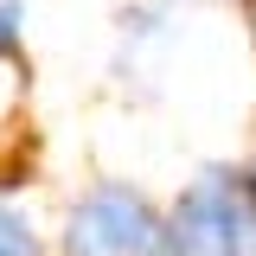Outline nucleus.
<instances>
[{
    "instance_id": "1",
    "label": "nucleus",
    "mask_w": 256,
    "mask_h": 256,
    "mask_svg": "<svg viewBox=\"0 0 256 256\" xmlns=\"http://www.w3.org/2000/svg\"><path fill=\"white\" fill-rule=\"evenodd\" d=\"M58 256H166V198L96 173L58 205Z\"/></svg>"
},
{
    "instance_id": "2",
    "label": "nucleus",
    "mask_w": 256,
    "mask_h": 256,
    "mask_svg": "<svg viewBox=\"0 0 256 256\" xmlns=\"http://www.w3.org/2000/svg\"><path fill=\"white\" fill-rule=\"evenodd\" d=\"M166 256H256V180L244 160H212L166 198Z\"/></svg>"
},
{
    "instance_id": "3",
    "label": "nucleus",
    "mask_w": 256,
    "mask_h": 256,
    "mask_svg": "<svg viewBox=\"0 0 256 256\" xmlns=\"http://www.w3.org/2000/svg\"><path fill=\"white\" fill-rule=\"evenodd\" d=\"M58 205L26 160H0V256H58Z\"/></svg>"
},
{
    "instance_id": "4",
    "label": "nucleus",
    "mask_w": 256,
    "mask_h": 256,
    "mask_svg": "<svg viewBox=\"0 0 256 256\" xmlns=\"http://www.w3.org/2000/svg\"><path fill=\"white\" fill-rule=\"evenodd\" d=\"M26 52V0H0V58Z\"/></svg>"
},
{
    "instance_id": "5",
    "label": "nucleus",
    "mask_w": 256,
    "mask_h": 256,
    "mask_svg": "<svg viewBox=\"0 0 256 256\" xmlns=\"http://www.w3.org/2000/svg\"><path fill=\"white\" fill-rule=\"evenodd\" d=\"M230 6H250V0H230Z\"/></svg>"
}]
</instances>
